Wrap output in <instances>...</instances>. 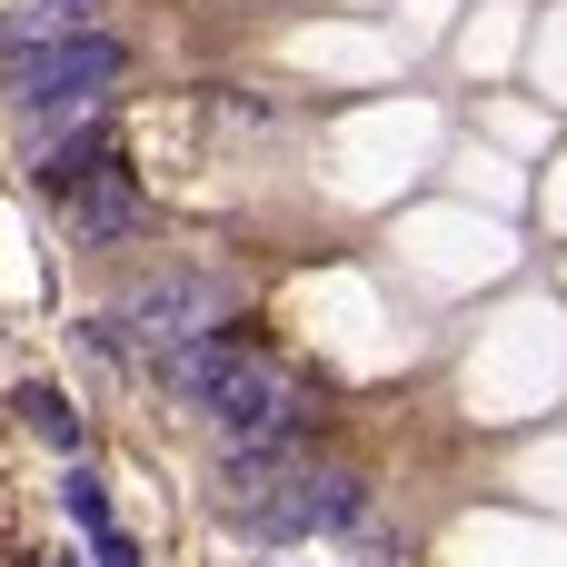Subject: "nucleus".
<instances>
[{
  "instance_id": "7",
  "label": "nucleus",
  "mask_w": 567,
  "mask_h": 567,
  "mask_svg": "<svg viewBox=\"0 0 567 567\" xmlns=\"http://www.w3.org/2000/svg\"><path fill=\"white\" fill-rule=\"evenodd\" d=\"M60 508H70L80 528H110V498H100V478H90V468H70V488H60Z\"/></svg>"
},
{
  "instance_id": "5",
  "label": "nucleus",
  "mask_w": 567,
  "mask_h": 567,
  "mask_svg": "<svg viewBox=\"0 0 567 567\" xmlns=\"http://www.w3.org/2000/svg\"><path fill=\"white\" fill-rule=\"evenodd\" d=\"M100 30V0H0V60L10 50H50V40H80Z\"/></svg>"
},
{
  "instance_id": "1",
  "label": "nucleus",
  "mask_w": 567,
  "mask_h": 567,
  "mask_svg": "<svg viewBox=\"0 0 567 567\" xmlns=\"http://www.w3.org/2000/svg\"><path fill=\"white\" fill-rule=\"evenodd\" d=\"M120 70H130V40L120 30H80V40H50V50H10L0 60V90H10V110H30L50 130V120L100 110L120 90Z\"/></svg>"
},
{
  "instance_id": "4",
  "label": "nucleus",
  "mask_w": 567,
  "mask_h": 567,
  "mask_svg": "<svg viewBox=\"0 0 567 567\" xmlns=\"http://www.w3.org/2000/svg\"><path fill=\"white\" fill-rule=\"evenodd\" d=\"M120 329H140V349L150 359H169V349H189V339H209L219 329V279L209 269H159L140 299H130V319Z\"/></svg>"
},
{
  "instance_id": "6",
  "label": "nucleus",
  "mask_w": 567,
  "mask_h": 567,
  "mask_svg": "<svg viewBox=\"0 0 567 567\" xmlns=\"http://www.w3.org/2000/svg\"><path fill=\"white\" fill-rule=\"evenodd\" d=\"M20 419H30L40 439H80V419H70V399H60V389H20Z\"/></svg>"
},
{
  "instance_id": "2",
  "label": "nucleus",
  "mask_w": 567,
  "mask_h": 567,
  "mask_svg": "<svg viewBox=\"0 0 567 567\" xmlns=\"http://www.w3.org/2000/svg\"><path fill=\"white\" fill-rule=\"evenodd\" d=\"M40 189H50V209H60V229H70L80 249H110V239H130V229H140V179H130V169H120V150H100V140L50 150Z\"/></svg>"
},
{
  "instance_id": "3",
  "label": "nucleus",
  "mask_w": 567,
  "mask_h": 567,
  "mask_svg": "<svg viewBox=\"0 0 567 567\" xmlns=\"http://www.w3.org/2000/svg\"><path fill=\"white\" fill-rule=\"evenodd\" d=\"M369 498H359V478L349 468H289V478H269L259 498H239L229 518H239V538H259V548H279V538H319V528H349Z\"/></svg>"
},
{
  "instance_id": "8",
  "label": "nucleus",
  "mask_w": 567,
  "mask_h": 567,
  "mask_svg": "<svg viewBox=\"0 0 567 567\" xmlns=\"http://www.w3.org/2000/svg\"><path fill=\"white\" fill-rule=\"evenodd\" d=\"M100 567H140V558H130V538H110V528H100Z\"/></svg>"
}]
</instances>
